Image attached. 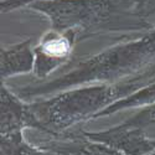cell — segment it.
I'll use <instances>...</instances> for the list:
<instances>
[{
    "instance_id": "obj_1",
    "label": "cell",
    "mask_w": 155,
    "mask_h": 155,
    "mask_svg": "<svg viewBox=\"0 0 155 155\" xmlns=\"http://www.w3.org/2000/svg\"><path fill=\"white\" fill-rule=\"evenodd\" d=\"M67 48H68V45L64 40H54V41H50L48 44L45 45L46 52H48L50 55H54V56L64 55L67 52Z\"/></svg>"
}]
</instances>
